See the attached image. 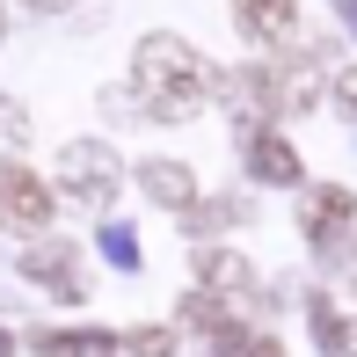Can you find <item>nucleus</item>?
<instances>
[{
    "label": "nucleus",
    "instance_id": "nucleus-1",
    "mask_svg": "<svg viewBox=\"0 0 357 357\" xmlns=\"http://www.w3.org/2000/svg\"><path fill=\"white\" fill-rule=\"evenodd\" d=\"M219 88H226V73H212L183 37H139V52H132V95H139L146 117H197Z\"/></svg>",
    "mask_w": 357,
    "mask_h": 357
},
{
    "label": "nucleus",
    "instance_id": "nucleus-2",
    "mask_svg": "<svg viewBox=\"0 0 357 357\" xmlns=\"http://www.w3.org/2000/svg\"><path fill=\"white\" fill-rule=\"evenodd\" d=\"M52 175H59V197H66V204H88V212L117 197V153H109L102 139H66L59 160H52Z\"/></svg>",
    "mask_w": 357,
    "mask_h": 357
},
{
    "label": "nucleus",
    "instance_id": "nucleus-3",
    "mask_svg": "<svg viewBox=\"0 0 357 357\" xmlns=\"http://www.w3.org/2000/svg\"><path fill=\"white\" fill-rule=\"evenodd\" d=\"M0 226H15V234H37V226H52V190L37 183L29 168H0Z\"/></svg>",
    "mask_w": 357,
    "mask_h": 357
},
{
    "label": "nucleus",
    "instance_id": "nucleus-4",
    "mask_svg": "<svg viewBox=\"0 0 357 357\" xmlns=\"http://www.w3.org/2000/svg\"><path fill=\"white\" fill-rule=\"evenodd\" d=\"M234 22L248 44H263V52H284L291 37H299V0H234Z\"/></svg>",
    "mask_w": 357,
    "mask_h": 357
},
{
    "label": "nucleus",
    "instance_id": "nucleus-5",
    "mask_svg": "<svg viewBox=\"0 0 357 357\" xmlns=\"http://www.w3.org/2000/svg\"><path fill=\"white\" fill-rule=\"evenodd\" d=\"M350 212H357L350 190H335V183H314V190L299 197V226H306L314 248H321V241H335V234H350Z\"/></svg>",
    "mask_w": 357,
    "mask_h": 357
},
{
    "label": "nucleus",
    "instance_id": "nucleus-6",
    "mask_svg": "<svg viewBox=\"0 0 357 357\" xmlns=\"http://www.w3.org/2000/svg\"><path fill=\"white\" fill-rule=\"evenodd\" d=\"M241 153H248V168L263 175V183H299V153L278 139V124H263V132H241Z\"/></svg>",
    "mask_w": 357,
    "mask_h": 357
},
{
    "label": "nucleus",
    "instance_id": "nucleus-7",
    "mask_svg": "<svg viewBox=\"0 0 357 357\" xmlns=\"http://www.w3.org/2000/svg\"><path fill=\"white\" fill-rule=\"evenodd\" d=\"M139 190L160 204V212H190V204H197V183H190L183 160H146V168H139Z\"/></svg>",
    "mask_w": 357,
    "mask_h": 357
},
{
    "label": "nucleus",
    "instance_id": "nucleus-8",
    "mask_svg": "<svg viewBox=\"0 0 357 357\" xmlns=\"http://www.w3.org/2000/svg\"><path fill=\"white\" fill-rule=\"evenodd\" d=\"M22 278L52 284L59 299H80V270H73V248H66V241H44V248H29V255H22Z\"/></svg>",
    "mask_w": 357,
    "mask_h": 357
},
{
    "label": "nucleus",
    "instance_id": "nucleus-9",
    "mask_svg": "<svg viewBox=\"0 0 357 357\" xmlns=\"http://www.w3.org/2000/svg\"><path fill=\"white\" fill-rule=\"evenodd\" d=\"M29 343H37V357H109L102 328H37Z\"/></svg>",
    "mask_w": 357,
    "mask_h": 357
},
{
    "label": "nucleus",
    "instance_id": "nucleus-10",
    "mask_svg": "<svg viewBox=\"0 0 357 357\" xmlns=\"http://www.w3.org/2000/svg\"><path fill=\"white\" fill-rule=\"evenodd\" d=\"M197 278L212 291H255V270L241 255H226V248H197Z\"/></svg>",
    "mask_w": 357,
    "mask_h": 357
},
{
    "label": "nucleus",
    "instance_id": "nucleus-11",
    "mask_svg": "<svg viewBox=\"0 0 357 357\" xmlns=\"http://www.w3.org/2000/svg\"><path fill=\"white\" fill-rule=\"evenodd\" d=\"M314 335H321L328 357H357V321H343L328 299H314Z\"/></svg>",
    "mask_w": 357,
    "mask_h": 357
},
{
    "label": "nucleus",
    "instance_id": "nucleus-12",
    "mask_svg": "<svg viewBox=\"0 0 357 357\" xmlns=\"http://www.w3.org/2000/svg\"><path fill=\"white\" fill-rule=\"evenodd\" d=\"M234 219H248V204H241V197H226V204H190V212H183L190 234H219V226H234Z\"/></svg>",
    "mask_w": 357,
    "mask_h": 357
},
{
    "label": "nucleus",
    "instance_id": "nucleus-13",
    "mask_svg": "<svg viewBox=\"0 0 357 357\" xmlns=\"http://www.w3.org/2000/svg\"><path fill=\"white\" fill-rule=\"evenodd\" d=\"M321 263L357 291V226H350V234H335V241H321Z\"/></svg>",
    "mask_w": 357,
    "mask_h": 357
},
{
    "label": "nucleus",
    "instance_id": "nucleus-14",
    "mask_svg": "<svg viewBox=\"0 0 357 357\" xmlns=\"http://www.w3.org/2000/svg\"><path fill=\"white\" fill-rule=\"evenodd\" d=\"M102 255L117 270H139V241H132V226H102Z\"/></svg>",
    "mask_w": 357,
    "mask_h": 357
},
{
    "label": "nucleus",
    "instance_id": "nucleus-15",
    "mask_svg": "<svg viewBox=\"0 0 357 357\" xmlns=\"http://www.w3.org/2000/svg\"><path fill=\"white\" fill-rule=\"evenodd\" d=\"M132 357H175V328H132Z\"/></svg>",
    "mask_w": 357,
    "mask_h": 357
},
{
    "label": "nucleus",
    "instance_id": "nucleus-16",
    "mask_svg": "<svg viewBox=\"0 0 357 357\" xmlns=\"http://www.w3.org/2000/svg\"><path fill=\"white\" fill-rule=\"evenodd\" d=\"M328 80H335V88H328V95H335V109H343V117H357V66L328 73Z\"/></svg>",
    "mask_w": 357,
    "mask_h": 357
},
{
    "label": "nucleus",
    "instance_id": "nucleus-17",
    "mask_svg": "<svg viewBox=\"0 0 357 357\" xmlns=\"http://www.w3.org/2000/svg\"><path fill=\"white\" fill-rule=\"evenodd\" d=\"M241 357H284V343H278V335H248V350H241Z\"/></svg>",
    "mask_w": 357,
    "mask_h": 357
},
{
    "label": "nucleus",
    "instance_id": "nucleus-18",
    "mask_svg": "<svg viewBox=\"0 0 357 357\" xmlns=\"http://www.w3.org/2000/svg\"><path fill=\"white\" fill-rule=\"evenodd\" d=\"M0 357H15V335H8V328H0Z\"/></svg>",
    "mask_w": 357,
    "mask_h": 357
},
{
    "label": "nucleus",
    "instance_id": "nucleus-19",
    "mask_svg": "<svg viewBox=\"0 0 357 357\" xmlns=\"http://www.w3.org/2000/svg\"><path fill=\"white\" fill-rule=\"evenodd\" d=\"M29 8H66V0H29Z\"/></svg>",
    "mask_w": 357,
    "mask_h": 357
},
{
    "label": "nucleus",
    "instance_id": "nucleus-20",
    "mask_svg": "<svg viewBox=\"0 0 357 357\" xmlns=\"http://www.w3.org/2000/svg\"><path fill=\"white\" fill-rule=\"evenodd\" d=\"M0 37H8V15H0Z\"/></svg>",
    "mask_w": 357,
    "mask_h": 357
}]
</instances>
